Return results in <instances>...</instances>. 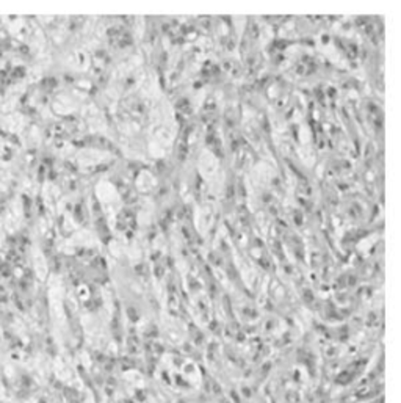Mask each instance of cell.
Masks as SVG:
<instances>
[]
</instances>
